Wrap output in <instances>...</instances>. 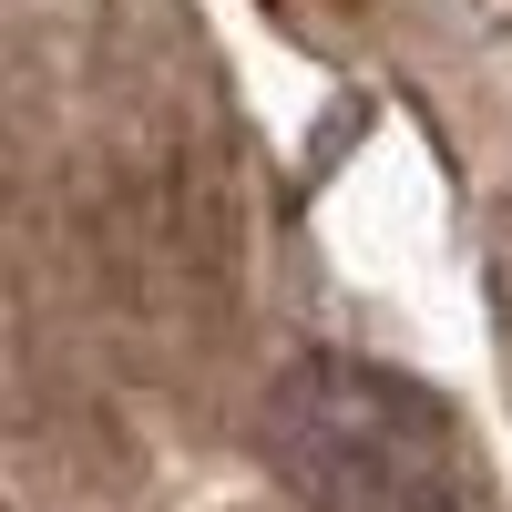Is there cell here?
<instances>
[{"label":"cell","instance_id":"cell-2","mask_svg":"<svg viewBox=\"0 0 512 512\" xmlns=\"http://www.w3.org/2000/svg\"><path fill=\"white\" fill-rule=\"evenodd\" d=\"M267 11L308 31V52H338V11H328V0H267Z\"/></svg>","mask_w":512,"mask_h":512},{"label":"cell","instance_id":"cell-1","mask_svg":"<svg viewBox=\"0 0 512 512\" xmlns=\"http://www.w3.org/2000/svg\"><path fill=\"white\" fill-rule=\"evenodd\" d=\"M267 461L318 512H461L451 410L379 359H297L267 390Z\"/></svg>","mask_w":512,"mask_h":512}]
</instances>
